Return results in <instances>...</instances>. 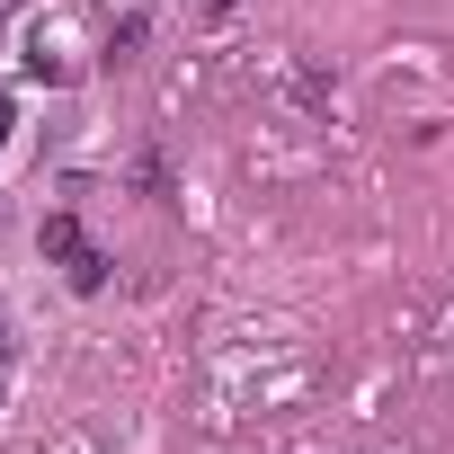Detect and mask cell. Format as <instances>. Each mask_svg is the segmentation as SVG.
<instances>
[{
    "label": "cell",
    "instance_id": "7a4b0ae2",
    "mask_svg": "<svg viewBox=\"0 0 454 454\" xmlns=\"http://www.w3.org/2000/svg\"><path fill=\"white\" fill-rule=\"evenodd\" d=\"M0 125H10V107H0Z\"/></svg>",
    "mask_w": 454,
    "mask_h": 454
},
{
    "label": "cell",
    "instance_id": "6da1fadb",
    "mask_svg": "<svg viewBox=\"0 0 454 454\" xmlns=\"http://www.w3.org/2000/svg\"><path fill=\"white\" fill-rule=\"evenodd\" d=\"M36 241H45V250L63 259V277H72L81 294H98V286H107V259L90 250V232H81V223H72V214H45V232H36Z\"/></svg>",
    "mask_w": 454,
    "mask_h": 454
}]
</instances>
